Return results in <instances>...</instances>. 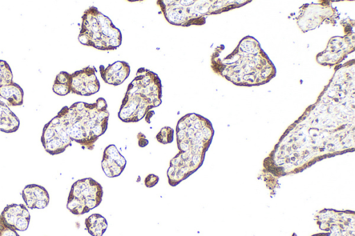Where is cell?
<instances>
[{
	"instance_id": "6da1fadb",
	"label": "cell",
	"mask_w": 355,
	"mask_h": 236,
	"mask_svg": "<svg viewBox=\"0 0 355 236\" xmlns=\"http://www.w3.org/2000/svg\"><path fill=\"white\" fill-rule=\"evenodd\" d=\"M212 136L210 122L198 114H188L178 120L176 140L179 152L170 161L167 170L171 186L178 185L201 166Z\"/></svg>"
},
{
	"instance_id": "7a4b0ae2",
	"label": "cell",
	"mask_w": 355,
	"mask_h": 236,
	"mask_svg": "<svg viewBox=\"0 0 355 236\" xmlns=\"http://www.w3.org/2000/svg\"><path fill=\"white\" fill-rule=\"evenodd\" d=\"M214 71L227 80L241 86H254L268 82L275 69L252 37L243 38L237 48L220 64L211 65Z\"/></svg>"
},
{
	"instance_id": "3957f363",
	"label": "cell",
	"mask_w": 355,
	"mask_h": 236,
	"mask_svg": "<svg viewBox=\"0 0 355 236\" xmlns=\"http://www.w3.org/2000/svg\"><path fill=\"white\" fill-rule=\"evenodd\" d=\"M109 115L105 100L99 98L92 104L78 102L69 107L65 106L56 116L71 141L92 150L96 141L107 130Z\"/></svg>"
},
{
	"instance_id": "277c9868",
	"label": "cell",
	"mask_w": 355,
	"mask_h": 236,
	"mask_svg": "<svg viewBox=\"0 0 355 236\" xmlns=\"http://www.w3.org/2000/svg\"><path fill=\"white\" fill-rule=\"evenodd\" d=\"M161 98L162 84L158 75L140 68L128 85L118 116L124 122H137L162 103Z\"/></svg>"
},
{
	"instance_id": "5b68a950",
	"label": "cell",
	"mask_w": 355,
	"mask_h": 236,
	"mask_svg": "<svg viewBox=\"0 0 355 236\" xmlns=\"http://www.w3.org/2000/svg\"><path fill=\"white\" fill-rule=\"evenodd\" d=\"M79 42L101 51H113L121 44V33L110 18L91 6L82 16Z\"/></svg>"
},
{
	"instance_id": "8992f818",
	"label": "cell",
	"mask_w": 355,
	"mask_h": 236,
	"mask_svg": "<svg viewBox=\"0 0 355 236\" xmlns=\"http://www.w3.org/2000/svg\"><path fill=\"white\" fill-rule=\"evenodd\" d=\"M208 1H157L168 22L173 25L189 26L205 22V15L212 13L214 3Z\"/></svg>"
},
{
	"instance_id": "52a82bcc",
	"label": "cell",
	"mask_w": 355,
	"mask_h": 236,
	"mask_svg": "<svg viewBox=\"0 0 355 236\" xmlns=\"http://www.w3.org/2000/svg\"><path fill=\"white\" fill-rule=\"evenodd\" d=\"M102 185L92 178H84L71 185L67 208L73 215H82L98 206L103 199Z\"/></svg>"
},
{
	"instance_id": "ba28073f",
	"label": "cell",
	"mask_w": 355,
	"mask_h": 236,
	"mask_svg": "<svg viewBox=\"0 0 355 236\" xmlns=\"http://www.w3.org/2000/svg\"><path fill=\"white\" fill-rule=\"evenodd\" d=\"M41 142L46 152L56 155L64 152L72 141L55 116L44 125Z\"/></svg>"
},
{
	"instance_id": "9c48e42d",
	"label": "cell",
	"mask_w": 355,
	"mask_h": 236,
	"mask_svg": "<svg viewBox=\"0 0 355 236\" xmlns=\"http://www.w3.org/2000/svg\"><path fill=\"white\" fill-rule=\"evenodd\" d=\"M96 69L88 66L71 74V92L88 96L98 92L100 83L96 75Z\"/></svg>"
},
{
	"instance_id": "30bf717a",
	"label": "cell",
	"mask_w": 355,
	"mask_h": 236,
	"mask_svg": "<svg viewBox=\"0 0 355 236\" xmlns=\"http://www.w3.org/2000/svg\"><path fill=\"white\" fill-rule=\"evenodd\" d=\"M303 8L302 12L297 18V24L304 32L318 27L334 13L331 8L321 4H306Z\"/></svg>"
},
{
	"instance_id": "8fae6325",
	"label": "cell",
	"mask_w": 355,
	"mask_h": 236,
	"mask_svg": "<svg viewBox=\"0 0 355 236\" xmlns=\"http://www.w3.org/2000/svg\"><path fill=\"white\" fill-rule=\"evenodd\" d=\"M30 219V213L23 204L8 205L0 214V220L5 226L19 231L28 228Z\"/></svg>"
},
{
	"instance_id": "7c38bea8",
	"label": "cell",
	"mask_w": 355,
	"mask_h": 236,
	"mask_svg": "<svg viewBox=\"0 0 355 236\" xmlns=\"http://www.w3.org/2000/svg\"><path fill=\"white\" fill-rule=\"evenodd\" d=\"M125 165V158L114 145H110L105 147L103 154L101 167L107 176L110 178L119 176L123 172Z\"/></svg>"
},
{
	"instance_id": "4fadbf2b",
	"label": "cell",
	"mask_w": 355,
	"mask_h": 236,
	"mask_svg": "<svg viewBox=\"0 0 355 236\" xmlns=\"http://www.w3.org/2000/svg\"><path fill=\"white\" fill-rule=\"evenodd\" d=\"M21 197L26 206L30 209H43L49 203L47 190L37 184H29L22 190Z\"/></svg>"
},
{
	"instance_id": "5bb4252c",
	"label": "cell",
	"mask_w": 355,
	"mask_h": 236,
	"mask_svg": "<svg viewBox=\"0 0 355 236\" xmlns=\"http://www.w3.org/2000/svg\"><path fill=\"white\" fill-rule=\"evenodd\" d=\"M101 76L105 82L118 86L129 76L130 68L129 64L124 61H116L105 67L99 66Z\"/></svg>"
},
{
	"instance_id": "9a60e30c",
	"label": "cell",
	"mask_w": 355,
	"mask_h": 236,
	"mask_svg": "<svg viewBox=\"0 0 355 236\" xmlns=\"http://www.w3.org/2000/svg\"><path fill=\"white\" fill-rule=\"evenodd\" d=\"M19 127V120L17 116L6 103L0 100V131L12 133L16 131Z\"/></svg>"
},
{
	"instance_id": "2e32d148",
	"label": "cell",
	"mask_w": 355,
	"mask_h": 236,
	"mask_svg": "<svg viewBox=\"0 0 355 236\" xmlns=\"http://www.w3.org/2000/svg\"><path fill=\"white\" fill-rule=\"evenodd\" d=\"M331 40L333 42H329L328 48L324 51L328 53H320L319 55H328L329 57L332 54L333 56L331 57L329 64L333 65L337 62H339L342 60L344 54H347V53L349 51V44L348 42L345 41L343 37H336L332 38Z\"/></svg>"
},
{
	"instance_id": "e0dca14e",
	"label": "cell",
	"mask_w": 355,
	"mask_h": 236,
	"mask_svg": "<svg viewBox=\"0 0 355 236\" xmlns=\"http://www.w3.org/2000/svg\"><path fill=\"white\" fill-rule=\"evenodd\" d=\"M0 97L5 99L9 106H20L24 102V91L18 84L12 81L0 87Z\"/></svg>"
},
{
	"instance_id": "ac0fdd59",
	"label": "cell",
	"mask_w": 355,
	"mask_h": 236,
	"mask_svg": "<svg viewBox=\"0 0 355 236\" xmlns=\"http://www.w3.org/2000/svg\"><path fill=\"white\" fill-rule=\"evenodd\" d=\"M86 230L92 236H102L107 228L106 219L98 213H94L85 219Z\"/></svg>"
},
{
	"instance_id": "d6986e66",
	"label": "cell",
	"mask_w": 355,
	"mask_h": 236,
	"mask_svg": "<svg viewBox=\"0 0 355 236\" xmlns=\"http://www.w3.org/2000/svg\"><path fill=\"white\" fill-rule=\"evenodd\" d=\"M12 82V73L9 64L0 60V87Z\"/></svg>"
},
{
	"instance_id": "ffe728a7",
	"label": "cell",
	"mask_w": 355,
	"mask_h": 236,
	"mask_svg": "<svg viewBox=\"0 0 355 236\" xmlns=\"http://www.w3.org/2000/svg\"><path fill=\"white\" fill-rule=\"evenodd\" d=\"M174 130L173 128L166 126L162 127L156 135L157 140L162 144H168L173 142Z\"/></svg>"
},
{
	"instance_id": "44dd1931",
	"label": "cell",
	"mask_w": 355,
	"mask_h": 236,
	"mask_svg": "<svg viewBox=\"0 0 355 236\" xmlns=\"http://www.w3.org/2000/svg\"><path fill=\"white\" fill-rule=\"evenodd\" d=\"M52 89L55 94L61 96H66L71 92V87L68 84L53 83Z\"/></svg>"
},
{
	"instance_id": "7402d4cb",
	"label": "cell",
	"mask_w": 355,
	"mask_h": 236,
	"mask_svg": "<svg viewBox=\"0 0 355 236\" xmlns=\"http://www.w3.org/2000/svg\"><path fill=\"white\" fill-rule=\"evenodd\" d=\"M54 83L70 85L71 74L66 71L60 72L55 77ZM71 87V86H70Z\"/></svg>"
},
{
	"instance_id": "603a6c76",
	"label": "cell",
	"mask_w": 355,
	"mask_h": 236,
	"mask_svg": "<svg viewBox=\"0 0 355 236\" xmlns=\"http://www.w3.org/2000/svg\"><path fill=\"white\" fill-rule=\"evenodd\" d=\"M0 236H19L17 230L12 228L5 226L1 221L0 223Z\"/></svg>"
},
{
	"instance_id": "cb8c5ba5",
	"label": "cell",
	"mask_w": 355,
	"mask_h": 236,
	"mask_svg": "<svg viewBox=\"0 0 355 236\" xmlns=\"http://www.w3.org/2000/svg\"><path fill=\"white\" fill-rule=\"evenodd\" d=\"M159 178L157 175L154 174H149L144 179L145 186L147 188L154 187L158 182Z\"/></svg>"
},
{
	"instance_id": "d4e9b609",
	"label": "cell",
	"mask_w": 355,
	"mask_h": 236,
	"mask_svg": "<svg viewBox=\"0 0 355 236\" xmlns=\"http://www.w3.org/2000/svg\"><path fill=\"white\" fill-rule=\"evenodd\" d=\"M138 144L141 147H146L148 144V140H147L146 136L141 132H139L137 134Z\"/></svg>"
},
{
	"instance_id": "484cf974",
	"label": "cell",
	"mask_w": 355,
	"mask_h": 236,
	"mask_svg": "<svg viewBox=\"0 0 355 236\" xmlns=\"http://www.w3.org/2000/svg\"><path fill=\"white\" fill-rule=\"evenodd\" d=\"M155 112L152 110H150L146 115V121L148 122V123H150V118L151 117L154 115Z\"/></svg>"
},
{
	"instance_id": "4316f807",
	"label": "cell",
	"mask_w": 355,
	"mask_h": 236,
	"mask_svg": "<svg viewBox=\"0 0 355 236\" xmlns=\"http://www.w3.org/2000/svg\"><path fill=\"white\" fill-rule=\"evenodd\" d=\"M0 223H1V220H0Z\"/></svg>"
}]
</instances>
